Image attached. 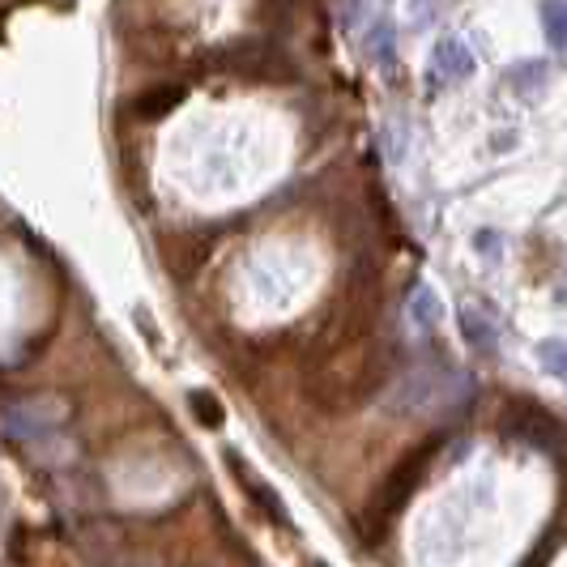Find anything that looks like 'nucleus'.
Segmentation results:
<instances>
[{"instance_id":"1","label":"nucleus","mask_w":567,"mask_h":567,"mask_svg":"<svg viewBox=\"0 0 567 567\" xmlns=\"http://www.w3.org/2000/svg\"><path fill=\"white\" fill-rule=\"evenodd\" d=\"M474 73V52L465 48V39H456V34H444V39H435V48H431V82L449 85V82H465Z\"/></svg>"},{"instance_id":"2","label":"nucleus","mask_w":567,"mask_h":567,"mask_svg":"<svg viewBox=\"0 0 567 567\" xmlns=\"http://www.w3.org/2000/svg\"><path fill=\"white\" fill-rule=\"evenodd\" d=\"M542 30L555 48H567V0H542L538 4Z\"/></svg>"},{"instance_id":"3","label":"nucleus","mask_w":567,"mask_h":567,"mask_svg":"<svg viewBox=\"0 0 567 567\" xmlns=\"http://www.w3.org/2000/svg\"><path fill=\"white\" fill-rule=\"evenodd\" d=\"M542 82H546V60H525V64H516V69H508V85H516L520 94L538 90Z\"/></svg>"}]
</instances>
